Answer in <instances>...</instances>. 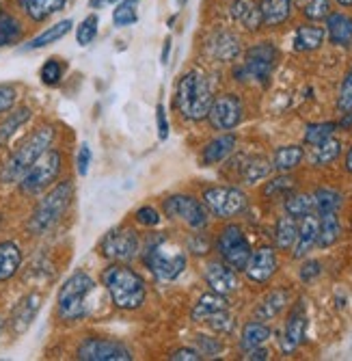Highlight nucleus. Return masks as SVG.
I'll return each mask as SVG.
<instances>
[{"instance_id":"obj_1","label":"nucleus","mask_w":352,"mask_h":361,"mask_svg":"<svg viewBox=\"0 0 352 361\" xmlns=\"http://www.w3.org/2000/svg\"><path fill=\"white\" fill-rule=\"evenodd\" d=\"M102 286L106 288L113 305L123 312L139 310L147 297L145 279L130 267H125L123 262H113L108 269H104Z\"/></svg>"},{"instance_id":"obj_2","label":"nucleus","mask_w":352,"mask_h":361,"mask_svg":"<svg viewBox=\"0 0 352 361\" xmlns=\"http://www.w3.org/2000/svg\"><path fill=\"white\" fill-rule=\"evenodd\" d=\"M54 128L52 126H39L35 128L33 133L28 137H24L18 147L9 154V158L5 160L3 171H0V180L7 182V184H15L22 180V176L30 169V165L52 147L54 143Z\"/></svg>"},{"instance_id":"obj_3","label":"nucleus","mask_w":352,"mask_h":361,"mask_svg":"<svg viewBox=\"0 0 352 361\" xmlns=\"http://www.w3.org/2000/svg\"><path fill=\"white\" fill-rule=\"evenodd\" d=\"M74 200V184L70 180H63L56 186H52L42 200L37 202L33 214L28 219V232L33 236H44L46 232L65 216L68 208Z\"/></svg>"},{"instance_id":"obj_4","label":"nucleus","mask_w":352,"mask_h":361,"mask_svg":"<svg viewBox=\"0 0 352 361\" xmlns=\"http://www.w3.org/2000/svg\"><path fill=\"white\" fill-rule=\"evenodd\" d=\"M175 102H177L182 117H186L190 121L208 119L210 106L214 102V95H212V87H210L206 74L199 70L186 72L177 82Z\"/></svg>"},{"instance_id":"obj_5","label":"nucleus","mask_w":352,"mask_h":361,"mask_svg":"<svg viewBox=\"0 0 352 361\" xmlns=\"http://www.w3.org/2000/svg\"><path fill=\"white\" fill-rule=\"evenodd\" d=\"M95 281L91 275H87L84 271H76L74 275H70L65 281H63L58 297H56V312L61 316V320L68 322H76L89 316L91 307H89V297L95 292Z\"/></svg>"},{"instance_id":"obj_6","label":"nucleus","mask_w":352,"mask_h":361,"mask_svg":"<svg viewBox=\"0 0 352 361\" xmlns=\"http://www.w3.org/2000/svg\"><path fill=\"white\" fill-rule=\"evenodd\" d=\"M143 262L160 281H173L186 271V253L160 234H153L147 240Z\"/></svg>"},{"instance_id":"obj_7","label":"nucleus","mask_w":352,"mask_h":361,"mask_svg":"<svg viewBox=\"0 0 352 361\" xmlns=\"http://www.w3.org/2000/svg\"><path fill=\"white\" fill-rule=\"evenodd\" d=\"M61 167H63V154L58 149L50 147L22 176V180L18 182L20 192L22 195H28V197L42 195L46 188H50L56 182V178L61 173Z\"/></svg>"},{"instance_id":"obj_8","label":"nucleus","mask_w":352,"mask_h":361,"mask_svg":"<svg viewBox=\"0 0 352 361\" xmlns=\"http://www.w3.org/2000/svg\"><path fill=\"white\" fill-rule=\"evenodd\" d=\"M279 61V50L272 42H258L244 52V61L236 70L238 80H253L258 85H268Z\"/></svg>"},{"instance_id":"obj_9","label":"nucleus","mask_w":352,"mask_h":361,"mask_svg":"<svg viewBox=\"0 0 352 361\" xmlns=\"http://www.w3.org/2000/svg\"><path fill=\"white\" fill-rule=\"evenodd\" d=\"M246 195L236 186H212L203 190V206L218 219H232L246 210Z\"/></svg>"},{"instance_id":"obj_10","label":"nucleus","mask_w":352,"mask_h":361,"mask_svg":"<svg viewBox=\"0 0 352 361\" xmlns=\"http://www.w3.org/2000/svg\"><path fill=\"white\" fill-rule=\"evenodd\" d=\"M216 251H218V255L222 257V262H225L227 267H232L234 271H244L253 249H251L244 232L238 225H227L218 234Z\"/></svg>"},{"instance_id":"obj_11","label":"nucleus","mask_w":352,"mask_h":361,"mask_svg":"<svg viewBox=\"0 0 352 361\" xmlns=\"http://www.w3.org/2000/svg\"><path fill=\"white\" fill-rule=\"evenodd\" d=\"M100 251L111 262H130L139 255L141 243L134 229L115 227L100 240Z\"/></svg>"},{"instance_id":"obj_12","label":"nucleus","mask_w":352,"mask_h":361,"mask_svg":"<svg viewBox=\"0 0 352 361\" xmlns=\"http://www.w3.org/2000/svg\"><path fill=\"white\" fill-rule=\"evenodd\" d=\"M163 210L167 212V216L184 221L188 227L193 229H203L208 225V210L206 206L195 200L190 195H171L163 202Z\"/></svg>"},{"instance_id":"obj_13","label":"nucleus","mask_w":352,"mask_h":361,"mask_svg":"<svg viewBox=\"0 0 352 361\" xmlns=\"http://www.w3.org/2000/svg\"><path fill=\"white\" fill-rule=\"evenodd\" d=\"M80 361H132V353L125 344L108 338H87L76 348Z\"/></svg>"},{"instance_id":"obj_14","label":"nucleus","mask_w":352,"mask_h":361,"mask_svg":"<svg viewBox=\"0 0 352 361\" xmlns=\"http://www.w3.org/2000/svg\"><path fill=\"white\" fill-rule=\"evenodd\" d=\"M244 117V106L240 102V97L234 93H222L214 97V102L208 113V121L214 130H222V133H230L236 126H240Z\"/></svg>"},{"instance_id":"obj_15","label":"nucleus","mask_w":352,"mask_h":361,"mask_svg":"<svg viewBox=\"0 0 352 361\" xmlns=\"http://www.w3.org/2000/svg\"><path fill=\"white\" fill-rule=\"evenodd\" d=\"M277 269H279L277 251L272 247H260V249L251 251V257L244 267V273L253 283H266L272 279Z\"/></svg>"},{"instance_id":"obj_16","label":"nucleus","mask_w":352,"mask_h":361,"mask_svg":"<svg viewBox=\"0 0 352 361\" xmlns=\"http://www.w3.org/2000/svg\"><path fill=\"white\" fill-rule=\"evenodd\" d=\"M39 310H42V294L39 292L24 294V297L15 303V307L11 310V316H9V324H11L13 336L26 334L28 326L33 324V320L37 318Z\"/></svg>"},{"instance_id":"obj_17","label":"nucleus","mask_w":352,"mask_h":361,"mask_svg":"<svg viewBox=\"0 0 352 361\" xmlns=\"http://www.w3.org/2000/svg\"><path fill=\"white\" fill-rule=\"evenodd\" d=\"M305 334H307V312H305V303L298 301V305L292 310L283 329V338H281L283 355H292L303 344Z\"/></svg>"},{"instance_id":"obj_18","label":"nucleus","mask_w":352,"mask_h":361,"mask_svg":"<svg viewBox=\"0 0 352 361\" xmlns=\"http://www.w3.org/2000/svg\"><path fill=\"white\" fill-rule=\"evenodd\" d=\"M203 277H206L208 286L212 288V292H218V294H222V297L236 292L240 286L236 271L232 267H227L225 262H210L203 271Z\"/></svg>"},{"instance_id":"obj_19","label":"nucleus","mask_w":352,"mask_h":361,"mask_svg":"<svg viewBox=\"0 0 352 361\" xmlns=\"http://www.w3.org/2000/svg\"><path fill=\"white\" fill-rule=\"evenodd\" d=\"M327 37L333 46H339V48H348L352 46V18L348 13H341V11H331L327 16Z\"/></svg>"},{"instance_id":"obj_20","label":"nucleus","mask_w":352,"mask_h":361,"mask_svg":"<svg viewBox=\"0 0 352 361\" xmlns=\"http://www.w3.org/2000/svg\"><path fill=\"white\" fill-rule=\"evenodd\" d=\"M68 3L70 0H18L20 9L28 16V20H33L37 24L61 13L68 7Z\"/></svg>"},{"instance_id":"obj_21","label":"nucleus","mask_w":352,"mask_h":361,"mask_svg":"<svg viewBox=\"0 0 352 361\" xmlns=\"http://www.w3.org/2000/svg\"><path fill=\"white\" fill-rule=\"evenodd\" d=\"M298 221H301L298 223V234H296V243L292 247V255L296 259L309 255V251L318 243V216H315V212L307 214V216H303Z\"/></svg>"},{"instance_id":"obj_22","label":"nucleus","mask_w":352,"mask_h":361,"mask_svg":"<svg viewBox=\"0 0 352 361\" xmlns=\"http://www.w3.org/2000/svg\"><path fill=\"white\" fill-rule=\"evenodd\" d=\"M327 39V30L322 26H315L311 24H301L294 30V37H292V48L296 52H313L318 48H322Z\"/></svg>"},{"instance_id":"obj_23","label":"nucleus","mask_w":352,"mask_h":361,"mask_svg":"<svg viewBox=\"0 0 352 361\" xmlns=\"http://www.w3.org/2000/svg\"><path fill=\"white\" fill-rule=\"evenodd\" d=\"M236 143H238V139H236V135H232V133H225V135H220V137L212 139V141L203 147V152H201V162H203L206 167L218 165V162H222V160H225V158L236 149Z\"/></svg>"},{"instance_id":"obj_24","label":"nucleus","mask_w":352,"mask_h":361,"mask_svg":"<svg viewBox=\"0 0 352 361\" xmlns=\"http://www.w3.org/2000/svg\"><path fill=\"white\" fill-rule=\"evenodd\" d=\"M260 13H262V26L277 28L285 24L292 16V0H260Z\"/></svg>"},{"instance_id":"obj_25","label":"nucleus","mask_w":352,"mask_h":361,"mask_svg":"<svg viewBox=\"0 0 352 361\" xmlns=\"http://www.w3.org/2000/svg\"><path fill=\"white\" fill-rule=\"evenodd\" d=\"M72 28H74V22H72L70 18H68V20H61V22L48 26L46 30H42L39 35L30 39L22 50L33 52V50H42V48H46V46H52V44L61 42L65 35H70V30H72Z\"/></svg>"},{"instance_id":"obj_26","label":"nucleus","mask_w":352,"mask_h":361,"mask_svg":"<svg viewBox=\"0 0 352 361\" xmlns=\"http://www.w3.org/2000/svg\"><path fill=\"white\" fill-rule=\"evenodd\" d=\"M22 267V249L13 240L0 243V281H9Z\"/></svg>"},{"instance_id":"obj_27","label":"nucleus","mask_w":352,"mask_h":361,"mask_svg":"<svg viewBox=\"0 0 352 361\" xmlns=\"http://www.w3.org/2000/svg\"><path fill=\"white\" fill-rule=\"evenodd\" d=\"M227 310V301L222 294L218 292H208V294H201V297L197 299L193 312H190V318H193L195 322H206L208 318H212L214 314Z\"/></svg>"},{"instance_id":"obj_28","label":"nucleus","mask_w":352,"mask_h":361,"mask_svg":"<svg viewBox=\"0 0 352 361\" xmlns=\"http://www.w3.org/2000/svg\"><path fill=\"white\" fill-rule=\"evenodd\" d=\"M30 117H33V111H30L28 106H20V109H11L5 117V121L0 123V147H5L13 135L18 133L20 128H24Z\"/></svg>"},{"instance_id":"obj_29","label":"nucleus","mask_w":352,"mask_h":361,"mask_svg":"<svg viewBox=\"0 0 352 361\" xmlns=\"http://www.w3.org/2000/svg\"><path fill=\"white\" fill-rule=\"evenodd\" d=\"M24 39V24L9 11L0 9V48H11Z\"/></svg>"},{"instance_id":"obj_30","label":"nucleus","mask_w":352,"mask_h":361,"mask_svg":"<svg viewBox=\"0 0 352 361\" xmlns=\"http://www.w3.org/2000/svg\"><path fill=\"white\" fill-rule=\"evenodd\" d=\"M210 52L218 61H234L240 54V39L234 35V32L220 30V32H216L214 39L210 42Z\"/></svg>"},{"instance_id":"obj_31","label":"nucleus","mask_w":352,"mask_h":361,"mask_svg":"<svg viewBox=\"0 0 352 361\" xmlns=\"http://www.w3.org/2000/svg\"><path fill=\"white\" fill-rule=\"evenodd\" d=\"M341 236V225L337 219V212H327V214H320L318 219V247H333Z\"/></svg>"},{"instance_id":"obj_32","label":"nucleus","mask_w":352,"mask_h":361,"mask_svg":"<svg viewBox=\"0 0 352 361\" xmlns=\"http://www.w3.org/2000/svg\"><path fill=\"white\" fill-rule=\"evenodd\" d=\"M270 336H272V331H270V326L264 320H251V322L244 324V329H242L240 348L249 350V348H255V346H264L270 340Z\"/></svg>"},{"instance_id":"obj_33","label":"nucleus","mask_w":352,"mask_h":361,"mask_svg":"<svg viewBox=\"0 0 352 361\" xmlns=\"http://www.w3.org/2000/svg\"><path fill=\"white\" fill-rule=\"evenodd\" d=\"M305 158V149L301 145H283L275 152L272 158V169H277L279 173H287L294 171Z\"/></svg>"},{"instance_id":"obj_34","label":"nucleus","mask_w":352,"mask_h":361,"mask_svg":"<svg viewBox=\"0 0 352 361\" xmlns=\"http://www.w3.org/2000/svg\"><path fill=\"white\" fill-rule=\"evenodd\" d=\"M287 301H290V292L287 290H272L268 297L258 305V310H255V318L258 320H272L275 316H279L283 312Z\"/></svg>"},{"instance_id":"obj_35","label":"nucleus","mask_w":352,"mask_h":361,"mask_svg":"<svg viewBox=\"0 0 352 361\" xmlns=\"http://www.w3.org/2000/svg\"><path fill=\"white\" fill-rule=\"evenodd\" d=\"M296 234H298V219L285 214L277 221L275 227V243L281 251H290L296 243Z\"/></svg>"},{"instance_id":"obj_36","label":"nucleus","mask_w":352,"mask_h":361,"mask_svg":"<svg viewBox=\"0 0 352 361\" xmlns=\"http://www.w3.org/2000/svg\"><path fill=\"white\" fill-rule=\"evenodd\" d=\"M313 152H311V162L315 167H327L331 165V162H335L341 154V141L331 137L322 143H318V145H311Z\"/></svg>"},{"instance_id":"obj_37","label":"nucleus","mask_w":352,"mask_h":361,"mask_svg":"<svg viewBox=\"0 0 352 361\" xmlns=\"http://www.w3.org/2000/svg\"><path fill=\"white\" fill-rule=\"evenodd\" d=\"M139 20V0H121L115 5L113 11V26L115 28H127L137 24Z\"/></svg>"},{"instance_id":"obj_38","label":"nucleus","mask_w":352,"mask_h":361,"mask_svg":"<svg viewBox=\"0 0 352 361\" xmlns=\"http://www.w3.org/2000/svg\"><path fill=\"white\" fill-rule=\"evenodd\" d=\"M311 197H313L315 214L337 212L341 208V192H337L333 188H318Z\"/></svg>"},{"instance_id":"obj_39","label":"nucleus","mask_w":352,"mask_h":361,"mask_svg":"<svg viewBox=\"0 0 352 361\" xmlns=\"http://www.w3.org/2000/svg\"><path fill=\"white\" fill-rule=\"evenodd\" d=\"M100 32V18L98 13H89L78 26H76V44L87 48L95 42V37H98Z\"/></svg>"},{"instance_id":"obj_40","label":"nucleus","mask_w":352,"mask_h":361,"mask_svg":"<svg viewBox=\"0 0 352 361\" xmlns=\"http://www.w3.org/2000/svg\"><path fill=\"white\" fill-rule=\"evenodd\" d=\"M285 212L290 216H294V219H303L307 214H313L315 212L313 197L311 195H287Z\"/></svg>"},{"instance_id":"obj_41","label":"nucleus","mask_w":352,"mask_h":361,"mask_svg":"<svg viewBox=\"0 0 352 361\" xmlns=\"http://www.w3.org/2000/svg\"><path fill=\"white\" fill-rule=\"evenodd\" d=\"M337 130V123L335 121H325V123H309L305 128V143L307 145H318L327 139H331Z\"/></svg>"},{"instance_id":"obj_42","label":"nucleus","mask_w":352,"mask_h":361,"mask_svg":"<svg viewBox=\"0 0 352 361\" xmlns=\"http://www.w3.org/2000/svg\"><path fill=\"white\" fill-rule=\"evenodd\" d=\"M63 72H65V65L61 63V59L50 56L39 70V78L46 87H56L63 80Z\"/></svg>"},{"instance_id":"obj_43","label":"nucleus","mask_w":352,"mask_h":361,"mask_svg":"<svg viewBox=\"0 0 352 361\" xmlns=\"http://www.w3.org/2000/svg\"><path fill=\"white\" fill-rule=\"evenodd\" d=\"M270 169H272V165H270L268 160H264V158H253V160L249 162V165L244 167L242 178H244L246 184H255V182H260V180H264V178H268Z\"/></svg>"},{"instance_id":"obj_44","label":"nucleus","mask_w":352,"mask_h":361,"mask_svg":"<svg viewBox=\"0 0 352 361\" xmlns=\"http://www.w3.org/2000/svg\"><path fill=\"white\" fill-rule=\"evenodd\" d=\"M337 111L341 115L352 113V68L348 70V74L341 80V89H339V95H337Z\"/></svg>"},{"instance_id":"obj_45","label":"nucleus","mask_w":352,"mask_h":361,"mask_svg":"<svg viewBox=\"0 0 352 361\" xmlns=\"http://www.w3.org/2000/svg\"><path fill=\"white\" fill-rule=\"evenodd\" d=\"M331 13V0H309L303 9V16L309 22H322Z\"/></svg>"},{"instance_id":"obj_46","label":"nucleus","mask_w":352,"mask_h":361,"mask_svg":"<svg viewBox=\"0 0 352 361\" xmlns=\"http://www.w3.org/2000/svg\"><path fill=\"white\" fill-rule=\"evenodd\" d=\"M294 188V180L292 178H287V176H281V178H275L266 184L264 188V195L266 197H275V195H281V192H292Z\"/></svg>"},{"instance_id":"obj_47","label":"nucleus","mask_w":352,"mask_h":361,"mask_svg":"<svg viewBox=\"0 0 352 361\" xmlns=\"http://www.w3.org/2000/svg\"><path fill=\"white\" fill-rule=\"evenodd\" d=\"M214 331H218V334H230L232 331V326H234V318H232V314L227 312V310H222V312H218V314H214L212 318H208L206 320Z\"/></svg>"},{"instance_id":"obj_48","label":"nucleus","mask_w":352,"mask_h":361,"mask_svg":"<svg viewBox=\"0 0 352 361\" xmlns=\"http://www.w3.org/2000/svg\"><path fill=\"white\" fill-rule=\"evenodd\" d=\"M18 102V91L11 85H0V115H7Z\"/></svg>"},{"instance_id":"obj_49","label":"nucleus","mask_w":352,"mask_h":361,"mask_svg":"<svg viewBox=\"0 0 352 361\" xmlns=\"http://www.w3.org/2000/svg\"><path fill=\"white\" fill-rule=\"evenodd\" d=\"M134 219H137L141 225H145V227H156V225H160V221H163V216H160V212H158L153 206H143V208H139L137 214H134Z\"/></svg>"},{"instance_id":"obj_50","label":"nucleus","mask_w":352,"mask_h":361,"mask_svg":"<svg viewBox=\"0 0 352 361\" xmlns=\"http://www.w3.org/2000/svg\"><path fill=\"white\" fill-rule=\"evenodd\" d=\"M91 158H93L91 147H89L87 143H82V145H80V149H78V156H76V171H78V176H82V178H84V176L89 173Z\"/></svg>"},{"instance_id":"obj_51","label":"nucleus","mask_w":352,"mask_h":361,"mask_svg":"<svg viewBox=\"0 0 352 361\" xmlns=\"http://www.w3.org/2000/svg\"><path fill=\"white\" fill-rule=\"evenodd\" d=\"M197 340H199V353H201V357H203V355H208V357H216V355L222 350V344H220L218 340H214V338L199 336Z\"/></svg>"},{"instance_id":"obj_52","label":"nucleus","mask_w":352,"mask_h":361,"mask_svg":"<svg viewBox=\"0 0 352 361\" xmlns=\"http://www.w3.org/2000/svg\"><path fill=\"white\" fill-rule=\"evenodd\" d=\"M156 123H158V139L167 141L169 139V121H167V113H165L163 104L156 106Z\"/></svg>"},{"instance_id":"obj_53","label":"nucleus","mask_w":352,"mask_h":361,"mask_svg":"<svg viewBox=\"0 0 352 361\" xmlns=\"http://www.w3.org/2000/svg\"><path fill=\"white\" fill-rule=\"evenodd\" d=\"M171 361H201V353L195 350V348H177L169 355Z\"/></svg>"},{"instance_id":"obj_54","label":"nucleus","mask_w":352,"mask_h":361,"mask_svg":"<svg viewBox=\"0 0 352 361\" xmlns=\"http://www.w3.org/2000/svg\"><path fill=\"white\" fill-rule=\"evenodd\" d=\"M320 273H322V264H320L318 259H309V262H305L303 269H301V279H303V281H311V279H315Z\"/></svg>"},{"instance_id":"obj_55","label":"nucleus","mask_w":352,"mask_h":361,"mask_svg":"<svg viewBox=\"0 0 352 361\" xmlns=\"http://www.w3.org/2000/svg\"><path fill=\"white\" fill-rule=\"evenodd\" d=\"M268 357H270V353H268L264 346H255V348H249V350H244V359H253V361L262 359V361H266Z\"/></svg>"},{"instance_id":"obj_56","label":"nucleus","mask_w":352,"mask_h":361,"mask_svg":"<svg viewBox=\"0 0 352 361\" xmlns=\"http://www.w3.org/2000/svg\"><path fill=\"white\" fill-rule=\"evenodd\" d=\"M121 0H89V7L91 9H104V7H115Z\"/></svg>"},{"instance_id":"obj_57","label":"nucleus","mask_w":352,"mask_h":361,"mask_svg":"<svg viewBox=\"0 0 352 361\" xmlns=\"http://www.w3.org/2000/svg\"><path fill=\"white\" fill-rule=\"evenodd\" d=\"M169 54H171V39H167V42H165V46H163V54H160V63L167 65V63H169Z\"/></svg>"},{"instance_id":"obj_58","label":"nucleus","mask_w":352,"mask_h":361,"mask_svg":"<svg viewBox=\"0 0 352 361\" xmlns=\"http://www.w3.org/2000/svg\"><path fill=\"white\" fill-rule=\"evenodd\" d=\"M344 167H346V171L352 176V147H350L348 154H346V165H344Z\"/></svg>"},{"instance_id":"obj_59","label":"nucleus","mask_w":352,"mask_h":361,"mask_svg":"<svg viewBox=\"0 0 352 361\" xmlns=\"http://www.w3.org/2000/svg\"><path fill=\"white\" fill-rule=\"evenodd\" d=\"M335 3H337L339 7H346V9L352 7V0H335Z\"/></svg>"},{"instance_id":"obj_60","label":"nucleus","mask_w":352,"mask_h":361,"mask_svg":"<svg viewBox=\"0 0 352 361\" xmlns=\"http://www.w3.org/2000/svg\"><path fill=\"white\" fill-rule=\"evenodd\" d=\"M350 121H352V113H350V115H348V119H346V121H344V123H350Z\"/></svg>"},{"instance_id":"obj_61","label":"nucleus","mask_w":352,"mask_h":361,"mask_svg":"<svg viewBox=\"0 0 352 361\" xmlns=\"http://www.w3.org/2000/svg\"><path fill=\"white\" fill-rule=\"evenodd\" d=\"M0 9H3V5H0Z\"/></svg>"}]
</instances>
